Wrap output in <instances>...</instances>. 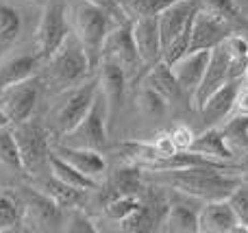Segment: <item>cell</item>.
<instances>
[{
    "label": "cell",
    "instance_id": "6da1fadb",
    "mask_svg": "<svg viewBox=\"0 0 248 233\" xmlns=\"http://www.w3.org/2000/svg\"><path fill=\"white\" fill-rule=\"evenodd\" d=\"M153 172L155 174L150 181L189 194L202 203L227 199L240 183V179L224 174V168L218 166H192L181 170H153Z\"/></svg>",
    "mask_w": 248,
    "mask_h": 233
},
{
    "label": "cell",
    "instance_id": "7a4b0ae2",
    "mask_svg": "<svg viewBox=\"0 0 248 233\" xmlns=\"http://www.w3.org/2000/svg\"><path fill=\"white\" fill-rule=\"evenodd\" d=\"M68 22L70 31L77 35L87 55L92 72L98 70L103 44L109 31L113 29V13L90 0H68Z\"/></svg>",
    "mask_w": 248,
    "mask_h": 233
},
{
    "label": "cell",
    "instance_id": "3957f363",
    "mask_svg": "<svg viewBox=\"0 0 248 233\" xmlns=\"http://www.w3.org/2000/svg\"><path fill=\"white\" fill-rule=\"evenodd\" d=\"M46 61H48V78L59 90L77 87L83 81H87L90 74H94L81 42L77 39V35L72 31L65 35V39L59 44V48Z\"/></svg>",
    "mask_w": 248,
    "mask_h": 233
},
{
    "label": "cell",
    "instance_id": "277c9868",
    "mask_svg": "<svg viewBox=\"0 0 248 233\" xmlns=\"http://www.w3.org/2000/svg\"><path fill=\"white\" fill-rule=\"evenodd\" d=\"M13 135L20 148L22 170L31 172L33 177H39L50 157V133L39 122H33L29 118L24 122L13 124Z\"/></svg>",
    "mask_w": 248,
    "mask_h": 233
},
{
    "label": "cell",
    "instance_id": "5b68a950",
    "mask_svg": "<svg viewBox=\"0 0 248 233\" xmlns=\"http://www.w3.org/2000/svg\"><path fill=\"white\" fill-rule=\"evenodd\" d=\"M70 33L68 22V0H48L39 17L35 42H37V55L48 59L59 48V44Z\"/></svg>",
    "mask_w": 248,
    "mask_h": 233
},
{
    "label": "cell",
    "instance_id": "8992f818",
    "mask_svg": "<svg viewBox=\"0 0 248 233\" xmlns=\"http://www.w3.org/2000/svg\"><path fill=\"white\" fill-rule=\"evenodd\" d=\"M107 103L98 90V96H96L92 109L87 111V116L72 131L63 133V144L77 148H96V151L107 146Z\"/></svg>",
    "mask_w": 248,
    "mask_h": 233
},
{
    "label": "cell",
    "instance_id": "52a82bcc",
    "mask_svg": "<svg viewBox=\"0 0 248 233\" xmlns=\"http://www.w3.org/2000/svg\"><path fill=\"white\" fill-rule=\"evenodd\" d=\"M17 196L22 201V225H31L35 231H50L61 227V207L50 196L33 186L22 187Z\"/></svg>",
    "mask_w": 248,
    "mask_h": 233
},
{
    "label": "cell",
    "instance_id": "ba28073f",
    "mask_svg": "<svg viewBox=\"0 0 248 233\" xmlns=\"http://www.w3.org/2000/svg\"><path fill=\"white\" fill-rule=\"evenodd\" d=\"M39 94H42L39 78H24V81L13 83V85L0 90V109L4 111V116L9 118L11 124L24 122L33 113L35 105L39 100Z\"/></svg>",
    "mask_w": 248,
    "mask_h": 233
},
{
    "label": "cell",
    "instance_id": "9c48e42d",
    "mask_svg": "<svg viewBox=\"0 0 248 233\" xmlns=\"http://www.w3.org/2000/svg\"><path fill=\"white\" fill-rule=\"evenodd\" d=\"M113 61L120 68L131 74H135L140 68H146L144 61L137 55L135 42H133V33H131V22L122 20L120 24H116L109 31L107 39L103 44V52H100V61Z\"/></svg>",
    "mask_w": 248,
    "mask_h": 233
},
{
    "label": "cell",
    "instance_id": "30bf717a",
    "mask_svg": "<svg viewBox=\"0 0 248 233\" xmlns=\"http://www.w3.org/2000/svg\"><path fill=\"white\" fill-rule=\"evenodd\" d=\"M96 96H98V78H87L81 85L70 87L63 105L57 111V129H59L61 135L72 131L87 116Z\"/></svg>",
    "mask_w": 248,
    "mask_h": 233
},
{
    "label": "cell",
    "instance_id": "8fae6325",
    "mask_svg": "<svg viewBox=\"0 0 248 233\" xmlns=\"http://www.w3.org/2000/svg\"><path fill=\"white\" fill-rule=\"evenodd\" d=\"M233 33L229 22L220 20L218 16L198 7L192 17V35H189V52L192 50H211L214 46L222 44Z\"/></svg>",
    "mask_w": 248,
    "mask_h": 233
},
{
    "label": "cell",
    "instance_id": "7c38bea8",
    "mask_svg": "<svg viewBox=\"0 0 248 233\" xmlns=\"http://www.w3.org/2000/svg\"><path fill=\"white\" fill-rule=\"evenodd\" d=\"M198 199L174 190L172 201H168V209L159 229L168 233H196L198 231Z\"/></svg>",
    "mask_w": 248,
    "mask_h": 233
},
{
    "label": "cell",
    "instance_id": "4fadbf2b",
    "mask_svg": "<svg viewBox=\"0 0 248 233\" xmlns=\"http://www.w3.org/2000/svg\"><path fill=\"white\" fill-rule=\"evenodd\" d=\"M227 81H233V78H231V70H229L227 48H224V42H222L211 48V52H209V63H207V70H205V74H202V81L192 96L194 109H201L202 103L207 100V96L214 94V92L218 90V87H222Z\"/></svg>",
    "mask_w": 248,
    "mask_h": 233
},
{
    "label": "cell",
    "instance_id": "5bb4252c",
    "mask_svg": "<svg viewBox=\"0 0 248 233\" xmlns=\"http://www.w3.org/2000/svg\"><path fill=\"white\" fill-rule=\"evenodd\" d=\"M198 231L201 233H233L242 231L235 212L231 209L227 199L207 201L198 209Z\"/></svg>",
    "mask_w": 248,
    "mask_h": 233
},
{
    "label": "cell",
    "instance_id": "9a60e30c",
    "mask_svg": "<svg viewBox=\"0 0 248 233\" xmlns=\"http://www.w3.org/2000/svg\"><path fill=\"white\" fill-rule=\"evenodd\" d=\"M198 7H201L198 0H176V2H172L170 7H166L159 13L157 26H159V37H161V48L166 44H170L192 22Z\"/></svg>",
    "mask_w": 248,
    "mask_h": 233
},
{
    "label": "cell",
    "instance_id": "2e32d148",
    "mask_svg": "<svg viewBox=\"0 0 248 233\" xmlns=\"http://www.w3.org/2000/svg\"><path fill=\"white\" fill-rule=\"evenodd\" d=\"M131 33L137 55L146 68L161 61V37H159L157 17H135L131 22Z\"/></svg>",
    "mask_w": 248,
    "mask_h": 233
},
{
    "label": "cell",
    "instance_id": "e0dca14e",
    "mask_svg": "<svg viewBox=\"0 0 248 233\" xmlns=\"http://www.w3.org/2000/svg\"><path fill=\"white\" fill-rule=\"evenodd\" d=\"M209 52L211 50H192L172 65V72H174L176 81H179L181 92L187 94L189 98L194 96L196 87L202 81V74H205L207 63H209Z\"/></svg>",
    "mask_w": 248,
    "mask_h": 233
},
{
    "label": "cell",
    "instance_id": "ac0fdd59",
    "mask_svg": "<svg viewBox=\"0 0 248 233\" xmlns=\"http://www.w3.org/2000/svg\"><path fill=\"white\" fill-rule=\"evenodd\" d=\"M52 153L59 155L61 159H65L77 170H81L83 174H87L90 179H96V181L107 172V161H105V157L96 148H77V146L61 144V146L52 148Z\"/></svg>",
    "mask_w": 248,
    "mask_h": 233
},
{
    "label": "cell",
    "instance_id": "d6986e66",
    "mask_svg": "<svg viewBox=\"0 0 248 233\" xmlns=\"http://www.w3.org/2000/svg\"><path fill=\"white\" fill-rule=\"evenodd\" d=\"M124 85H126V72L113 61H100L98 63V90L107 103L109 113H113L122 103Z\"/></svg>",
    "mask_w": 248,
    "mask_h": 233
},
{
    "label": "cell",
    "instance_id": "ffe728a7",
    "mask_svg": "<svg viewBox=\"0 0 248 233\" xmlns=\"http://www.w3.org/2000/svg\"><path fill=\"white\" fill-rule=\"evenodd\" d=\"M237 90H240V78L227 81L222 87L207 96V100L202 103V107L198 111L205 116L207 122H220L235 109V98H237Z\"/></svg>",
    "mask_w": 248,
    "mask_h": 233
},
{
    "label": "cell",
    "instance_id": "44dd1931",
    "mask_svg": "<svg viewBox=\"0 0 248 233\" xmlns=\"http://www.w3.org/2000/svg\"><path fill=\"white\" fill-rule=\"evenodd\" d=\"M42 57L39 55H31V52H22V55H11L9 59H4L0 63V90L20 83L24 78L35 77V70Z\"/></svg>",
    "mask_w": 248,
    "mask_h": 233
},
{
    "label": "cell",
    "instance_id": "7402d4cb",
    "mask_svg": "<svg viewBox=\"0 0 248 233\" xmlns=\"http://www.w3.org/2000/svg\"><path fill=\"white\" fill-rule=\"evenodd\" d=\"M144 85L150 87V90H155L159 96H163V98H166V103H174L176 98H181V96H183L181 85H179V81H176L172 68H170V65H166L163 61H157V63L150 65L148 72H146Z\"/></svg>",
    "mask_w": 248,
    "mask_h": 233
},
{
    "label": "cell",
    "instance_id": "603a6c76",
    "mask_svg": "<svg viewBox=\"0 0 248 233\" xmlns=\"http://www.w3.org/2000/svg\"><path fill=\"white\" fill-rule=\"evenodd\" d=\"M187 151L198 153V155L207 157V159H214V161H229L235 157L231 153V148L227 146V142H224V135L220 129H207L205 133L194 135Z\"/></svg>",
    "mask_w": 248,
    "mask_h": 233
},
{
    "label": "cell",
    "instance_id": "cb8c5ba5",
    "mask_svg": "<svg viewBox=\"0 0 248 233\" xmlns=\"http://www.w3.org/2000/svg\"><path fill=\"white\" fill-rule=\"evenodd\" d=\"M39 192H44L46 196H50L52 201H55L57 205H59L61 209H72V207H78V203H81V196L85 194V192L77 190V187L68 186V183L59 181V179L55 177V174H48V177L39 179L37 186Z\"/></svg>",
    "mask_w": 248,
    "mask_h": 233
},
{
    "label": "cell",
    "instance_id": "d4e9b609",
    "mask_svg": "<svg viewBox=\"0 0 248 233\" xmlns=\"http://www.w3.org/2000/svg\"><path fill=\"white\" fill-rule=\"evenodd\" d=\"M48 168H50V174H55L59 181L68 183V186L77 187V190H81V192L98 190V181H96V179H90L87 174H83L81 170L70 166L65 159H61L59 155H55L52 148H50V157H48Z\"/></svg>",
    "mask_w": 248,
    "mask_h": 233
},
{
    "label": "cell",
    "instance_id": "484cf974",
    "mask_svg": "<svg viewBox=\"0 0 248 233\" xmlns=\"http://www.w3.org/2000/svg\"><path fill=\"white\" fill-rule=\"evenodd\" d=\"M111 194H124V196H137L140 199L146 190L144 174H141L140 166H124V168L116 170L111 179Z\"/></svg>",
    "mask_w": 248,
    "mask_h": 233
},
{
    "label": "cell",
    "instance_id": "4316f807",
    "mask_svg": "<svg viewBox=\"0 0 248 233\" xmlns=\"http://www.w3.org/2000/svg\"><path fill=\"white\" fill-rule=\"evenodd\" d=\"M22 29V17L11 4L0 0V55L7 52L17 39Z\"/></svg>",
    "mask_w": 248,
    "mask_h": 233
},
{
    "label": "cell",
    "instance_id": "83f0119b",
    "mask_svg": "<svg viewBox=\"0 0 248 233\" xmlns=\"http://www.w3.org/2000/svg\"><path fill=\"white\" fill-rule=\"evenodd\" d=\"M22 225V201L17 192L0 190V233L13 231Z\"/></svg>",
    "mask_w": 248,
    "mask_h": 233
},
{
    "label": "cell",
    "instance_id": "f1b7e54d",
    "mask_svg": "<svg viewBox=\"0 0 248 233\" xmlns=\"http://www.w3.org/2000/svg\"><path fill=\"white\" fill-rule=\"evenodd\" d=\"M220 131H222L224 142L231 148L233 155H235V153H248V116L237 113V116L231 118Z\"/></svg>",
    "mask_w": 248,
    "mask_h": 233
},
{
    "label": "cell",
    "instance_id": "f546056e",
    "mask_svg": "<svg viewBox=\"0 0 248 233\" xmlns=\"http://www.w3.org/2000/svg\"><path fill=\"white\" fill-rule=\"evenodd\" d=\"M224 48H227L229 57V70H231V78H242L248 63V42L242 35H229L224 39Z\"/></svg>",
    "mask_w": 248,
    "mask_h": 233
},
{
    "label": "cell",
    "instance_id": "4dcf8cb0",
    "mask_svg": "<svg viewBox=\"0 0 248 233\" xmlns=\"http://www.w3.org/2000/svg\"><path fill=\"white\" fill-rule=\"evenodd\" d=\"M176 0H118L124 16L135 17H157L166 7H170Z\"/></svg>",
    "mask_w": 248,
    "mask_h": 233
},
{
    "label": "cell",
    "instance_id": "1f68e13d",
    "mask_svg": "<svg viewBox=\"0 0 248 233\" xmlns=\"http://www.w3.org/2000/svg\"><path fill=\"white\" fill-rule=\"evenodd\" d=\"M0 164H4L11 170H22V157L17 148L16 135L11 126H0Z\"/></svg>",
    "mask_w": 248,
    "mask_h": 233
},
{
    "label": "cell",
    "instance_id": "d6a6232c",
    "mask_svg": "<svg viewBox=\"0 0 248 233\" xmlns=\"http://www.w3.org/2000/svg\"><path fill=\"white\" fill-rule=\"evenodd\" d=\"M140 207V199L137 196H124V194H111L105 201V216L109 220L122 222L126 216H131L135 209Z\"/></svg>",
    "mask_w": 248,
    "mask_h": 233
},
{
    "label": "cell",
    "instance_id": "836d02e7",
    "mask_svg": "<svg viewBox=\"0 0 248 233\" xmlns=\"http://www.w3.org/2000/svg\"><path fill=\"white\" fill-rule=\"evenodd\" d=\"M189 35H192V22H189V24L185 26V29L181 31L170 44H166V46L161 48V61L163 63L172 68L181 57L187 55L189 52Z\"/></svg>",
    "mask_w": 248,
    "mask_h": 233
},
{
    "label": "cell",
    "instance_id": "e575fe53",
    "mask_svg": "<svg viewBox=\"0 0 248 233\" xmlns=\"http://www.w3.org/2000/svg\"><path fill=\"white\" fill-rule=\"evenodd\" d=\"M137 105H140V109L148 118H161L163 113H166L168 103H166L163 96H159L155 90H150V87L144 85V90H141L140 96H137Z\"/></svg>",
    "mask_w": 248,
    "mask_h": 233
},
{
    "label": "cell",
    "instance_id": "d590c367",
    "mask_svg": "<svg viewBox=\"0 0 248 233\" xmlns=\"http://www.w3.org/2000/svg\"><path fill=\"white\" fill-rule=\"evenodd\" d=\"M231 209L235 212L237 220L242 225V231L248 229V183H237V187L227 196Z\"/></svg>",
    "mask_w": 248,
    "mask_h": 233
},
{
    "label": "cell",
    "instance_id": "8d00e7d4",
    "mask_svg": "<svg viewBox=\"0 0 248 233\" xmlns=\"http://www.w3.org/2000/svg\"><path fill=\"white\" fill-rule=\"evenodd\" d=\"M198 2H201V9H205V11L218 16L220 20L229 22L231 26L235 24V22L244 20V17L235 11V7H233L231 0H198Z\"/></svg>",
    "mask_w": 248,
    "mask_h": 233
},
{
    "label": "cell",
    "instance_id": "74e56055",
    "mask_svg": "<svg viewBox=\"0 0 248 233\" xmlns=\"http://www.w3.org/2000/svg\"><path fill=\"white\" fill-rule=\"evenodd\" d=\"M63 231H70V233H94L96 231V225L90 216H87L83 209L78 207H72L70 216L65 218V227Z\"/></svg>",
    "mask_w": 248,
    "mask_h": 233
},
{
    "label": "cell",
    "instance_id": "f35d334b",
    "mask_svg": "<svg viewBox=\"0 0 248 233\" xmlns=\"http://www.w3.org/2000/svg\"><path fill=\"white\" fill-rule=\"evenodd\" d=\"M150 144H153L155 153H157V161L166 159V157L174 155V153L179 151V148H176V144H174V140H172V135H170V131L159 133L157 138H155V142H150ZM157 161H155V164H157Z\"/></svg>",
    "mask_w": 248,
    "mask_h": 233
},
{
    "label": "cell",
    "instance_id": "ab89813d",
    "mask_svg": "<svg viewBox=\"0 0 248 233\" xmlns=\"http://www.w3.org/2000/svg\"><path fill=\"white\" fill-rule=\"evenodd\" d=\"M170 135H172V140H174V144H176L179 151H187L189 144H192V140H194L192 129H189V126H183V124L170 129Z\"/></svg>",
    "mask_w": 248,
    "mask_h": 233
},
{
    "label": "cell",
    "instance_id": "60d3db41",
    "mask_svg": "<svg viewBox=\"0 0 248 233\" xmlns=\"http://www.w3.org/2000/svg\"><path fill=\"white\" fill-rule=\"evenodd\" d=\"M235 109H237V113H242V116H248V83H246V87H240V90H237Z\"/></svg>",
    "mask_w": 248,
    "mask_h": 233
},
{
    "label": "cell",
    "instance_id": "b9f144b4",
    "mask_svg": "<svg viewBox=\"0 0 248 233\" xmlns=\"http://www.w3.org/2000/svg\"><path fill=\"white\" fill-rule=\"evenodd\" d=\"M90 2L100 4V7H105L107 11H111L113 16H120V17H124V13H122L120 4H118V0H90Z\"/></svg>",
    "mask_w": 248,
    "mask_h": 233
},
{
    "label": "cell",
    "instance_id": "7bdbcfd3",
    "mask_svg": "<svg viewBox=\"0 0 248 233\" xmlns=\"http://www.w3.org/2000/svg\"><path fill=\"white\" fill-rule=\"evenodd\" d=\"M233 7H235V11L240 13L244 20H248V0H231Z\"/></svg>",
    "mask_w": 248,
    "mask_h": 233
},
{
    "label": "cell",
    "instance_id": "ee69618b",
    "mask_svg": "<svg viewBox=\"0 0 248 233\" xmlns=\"http://www.w3.org/2000/svg\"><path fill=\"white\" fill-rule=\"evenodd\" d=\"M7 124H11V122H9V118L4 116V111L0 109V126H7Z\"/></svg>",
    "mask_w": 248,
    "mask_h": 233
},
{
    "label": "cell",
    "instance_id": "f6af8a7d",
    "mask_svg": "<svg viewBox=\"0 0 248 233\" xmlns=\"http://www.w3.org/2000/svg\"><path fill=\"white\" fill-rule=\"evenodd\" d=\"M244 78H246V83H248V63H246V70H244Z\"/></svg>",
    "mask_w": 248,
    "mask_h": 233
}]
</instances>
